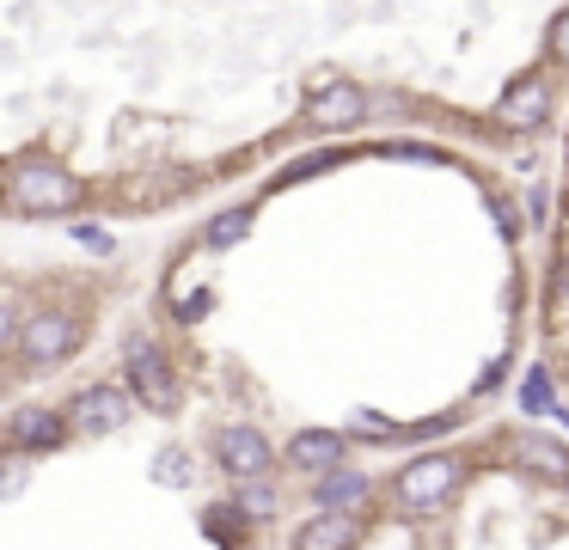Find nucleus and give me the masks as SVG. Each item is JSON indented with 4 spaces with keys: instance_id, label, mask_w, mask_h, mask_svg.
Instances as JSON below:
<instances>
[{
    "instance_id": "4468645a",
    "label": "nucleus",
    "mask_w": 569,
    "mask_h": 550,
    "mask_svg": "<svg viewBox=\"0 0 569 550\" xmlns=\"http://www.w3.org/2000/svg\"><path fill=\"white\" fill-rule=\"evenodd\" d=\"M251 232V208H227V214L209 220V232H202V244H214V251H227V244H239Z\"/></svg>"
},
{
    "instance_id": "dca6fc26",
    "label": "nucleus",
    "mask_w": 569,
    "mask_h": 550,
    "mask_svg": "<svg viewBox=\"0 0 569 550\" xmlns=\"http://www.w3.org/2000/svg\"><path fill=\"white\" fill-rule=\"evenodd\" d=\"M153 477H160V483H190V452L184 447H166L160 459H153Z\"/></svg>"
},
{
    "instance_id": "f257e3e1",
    "label": "nucleus",
    "mask_w": 569,
    "mask_h": 550,
    "mask_svg": "<svg viewBox=\"0 0 569 550\" xmlns=\"http://www.w3.org/2000/svg\"><path fill=\"white\" fill-rule=\"evenodd\" d=\"M80 196H87L80 178L62 171L56 159H13V171H7V208L13 214H68Z\"/></svg>"
},
{
    "instance_id": "aec40b11",
    "label": "nucleus",
    "mask_w": 569,
    "mask_h": 550,
    "mask_svg": "<svg viewBox=\"0 0 569 550\" xmlns=\"http://www.w3.org/2000/svg\"><path fill=\"white\" fill-rule=\"evenodd\" d=\"M74 239L87 244V251H99V257H104V251H111V244H117V239H111V232H104V227H74Z\"/></svg>"
},
{
    "instance_id": "6e6552de",
    "label": "nucleus",
    "mask_w": 569,
    "mask_h": 550,
    "mask_svg": "<svg viewBox=\"0 0 569 550\" xmlns=\"http://www.w3.org/2000/svg\"><path fill=\"white\" fill-rule=\"evenodd\" d=\"M68 428V410H50V403H26V410H13V422H7V434H13V452H38V447H56Z\"/></svg>"
},
{
    "instance_id": "2eb2a0df",
    "label": "nucleus",
    "mask_w": 569,
    "mask_h": 550,
    "mask_svg": "<svg viewBox=\"0 0 569 550\" xmlns=\"http://www.w3.org/2000/svg\"><path fill=\"white\" fill-rule=\"evenodd\" d=\"M520 403H527L532 416H551V410H557V391H551V373H545V367H532V373H527V386H520Z\"/></svg>"
},
{
    "instance_id": "f03ea898",
    "label": "nucleus",
    "mask_w": 569,
    "mask_h": 550,
    "mask_svg": "<svg viewBox=\"0 0 569 550\" xmlns=\"http://www.w3.org/2000/svg\"><path fill=\"white\" fill-rule=\"evenodd\" d=\"M459 477H466V464H459L453 452H429V459H410L405 471L392 477V496H398V508L429 513V508H441V501L459 489Z\"/></svg>"
},
{
    "instance_id": "f3484780",
    "label": "nucleus",
    "mask_w": 569,
    "mask_h": 550,
    "mask_svg": "<svg viewBox=\"0 0 569 550\" xmlns=\"http://www.w3.org/2000/svg\"><path fill=\"white\" fill-rule=\"evenodd\" d=\"M239 508H251V513H258V520H263V513L276 508V496H270V489H263V483H239Z\"/></svg>"
},
{
    "instance_id": "9d476101",
    "label": "nucleus",
    "mask_w": 569,
    "mask_h": 550,
    "mask_svg": "<svg viewBox=\"0 0 569 550\" xmlns=\"http://www.w3.org/2000/svg\"><path fill=\"white\" fill-rule=\"evenodd\" d=\"M368 117V98L356 86H325V92L307 98V122L312 129H349V122Z\"/></svg>"
},
{
    "instance_id": "39448f33",
    "label": "nucleus",
    "mask_w": 569,
    "mask_h": 550,
    "mask_svg": "<svg viewBox=\"0 0 569 550\" xmlns=\"http://www.w3.org/2000/svg\"><path fill=\"white\" fill-rule=\"evenodd\" d=\"M129 391H117V386H87V391H74V403H68V428L74 434H117V428L129 422Z\"/></svg>"
},
{
    "instance_id": "ddd939ff",
    "label": "nucleus",
    "mask_w": 569,
    "mask_h": 550,
    "mask_svg": "<svg viewBox=\"0 0 569 550\" xmlns=\"http://www.w3.org/2000/svg\"><path fill=\"white\" fill-rule=\"evenodd\" d=\"M319 501H325V513H356L361 501H368V477L361 471H349V464H337L331 477H319Z\"/></svg>"
},
{
    "instance_id": "6ab92c4d",
    "label": "nucleus",
    "mask_w": 569,
    "mask_h": 550,
    "mask_svg": "<svg viewBox=\"0 0 569 550\" xmlns=\"http://www.w3.org/2000/svg\"><path fill=\"white\" fill-rule=\"evenodd\" d=\"M551 56H557V61H569V7L551 19Z\"/></svg>"
},
{
    "instance_id": "20e7f679",
    "label": "nucleus",
    "mask_w": 569,
    "mask_h": 550,
    "mask_svg": "<svg viewBox=\"0 0 569 550\" xmlns=\"http://www.w3.org/2000/svg\"><path fill=\"white\" fill-rule=\"evenodd\" d=\"M19 354H26L31 367H50V361H68V354L80 349V324L68 312H31L26 330H19L13 342Z\"/></svg>"
},
{
    "instance_id": "1a4fd4ad",
    "label": "nucleus",
    "mask_w": 569,
    "mask_h": 550,
    "mask_svg": "<svg viewBox=\"0 0 569 550\" xmlns=\"http://www.w3.org/2000/svg\"><path fill=\"white\" fill-rule=\"evenodd\" d=\"M508 459L532 477H551V483H569V447H557L551 434H515L508 440Z\"/></svg>"
},
{
    "instance_id": "4be33fe9",
    "label": "nucleus",
    "mask_w": 569,
    "mask_h": 550,
    "mask_svg": "<svg viewBox=\"0 0 569 550\" xmlns=\"http://www.w3.org/2000/svg\"><path fill=\"white\" fill-rule=\"evenodd\" d=\"M325 166H331V153H312V159H300V166H295V178H312V171H325Z\"/></svg>"
},
{
    "instance_id": "f8f14e48",
    "label": "nucleus",
    "mask_w": 569,
    "mask_h": 550,
    "mask_svg": "<svg viewBox=\"0 0 569 550\" xmlns=\"http://www.w3.org/2000/svg\"><path fill=\"white\" fill-rule=\"evenodd\" d=\"M356 532H361V526L349 520V513H319V520H307L295 532V550H349V544H356Z\"/></svg>"
},
{
    "instance_id": "423d86ee",
    "label": "nucleus",
    "mask_w": 569,
    "mask_h": 550,
    "mask_svg": "<svg viewBox=\"0 0 569 550\" xmlns=\"http://www.w3.org/2000/svg\"><path fill=\"white\" fill-rule=\"evenodd\" d=\"M214 459H221V471L239 477V483H263V477H270V440H263L258 428H221Z\"/></svg>"
},
{
    "instance_id": "9b49d317",
    "label": "nucleus",
    "mask_w": 569,
    "mask_h": 550,
    "mask_svg": "<svg viewBox=\"0 0 569 550\" xmlns=\"http://www.w3.org/2000/svg\"><path fill=\"white\" fill-rule=\"evenodd\" d=\"M343 440H349V434H331V428H312V434H295V447H288V464L331 477L337 464H343Z\"/></svg>"
},
{
    "instance_id": "7ed1b4c3",
    "label": "nucleus",
    "mask_w": 569,
    "mask_h": 550,
    "mask_svg": "<svg viewBox=\"0 0 569 550\" xmlns=\"http://www.w3.org/2000/svg\"><path fill=\"white\" fill-rule=\"evenodd\" d=\"M123 373H129V391H136L148 410H160V416L178 410V373H172V361L160 354V342H148V337L129 342V349H123Z\"/></svg>"
},
{
    "instance_id": "412c9836",
    "label": "nucleus",
    "mask_w": 569,
    "mask_h": 550,
    "mask_svg": "<svg viewBox=\"0 0 569 550\" xmlns=\"http://www.w3.org/2000/svg\"><path fill=\"white\" fill-rule=\"evenodd\" d=\"M557 300H569V232H563V251H557Z\"/></svg>"
},
{
    "instance_id": "0eeeda50",
    "label": "nucleus",
    "mask_w": 569,
    "mask_h": 550,
    "mask_svg": "<svg viewBox=\"0 0 569 550\" xmlns=\"http://www.w3.org/2000/svg\"><path fill=\"white\" fill-rule=\"evenodd\" d=\"M545 110H551V86L539 73H520L502 98H496V129H539Z\"/></svg>"
},
{
    "instance_id": "a211bd4d",
    "label": "nucleus",
    "mask_w": 569,
    "mask_h": 550,
    "mask_svg": "<svg viewBox=\"0 0 569 550\" xmlns=\"http://www.w3.org/2000/svg\"><path fill=\"white\" fill-rule=\"evenodd\" d=\"M545 214H551V190L532 183V190H527V220H532V227H545Z\"/></svg>"
}]
</instances>
